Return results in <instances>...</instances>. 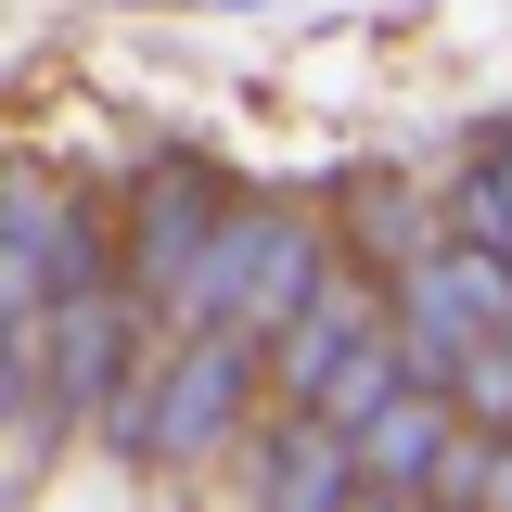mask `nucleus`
<instances>
[{
	"instance_id": "1",
	"label": "nucleus",
	"mask_w": 512,
	"mask_h": 512,
	"mask_svg": "<svg viewBox=\"0 0 512 512\" xmlns=\"http://www.w3.org/2000/svg\"><path fill=\"white\" fill-rule=\"evenodd\" d=\"M205 231H218V180L205 167H154L141 180V231H128V295H180V269L205 256Z\"/></svg>"
},
{
	"instance_id": "2",
	"label": "nucleus",
	"mask_w": 512,
	"mask_h": 512,
	"mask_svg": "<svg viewBox=\"0 0 512 512\" xmlns=\"http://www.w3.org/2000/svg\"><path fill=\"white\" fill-rule=\"evenodd\" d=\"M346 205H359V218H346V244H359V269H384V282H410V269L436 256V231H423V205H410L397 180H346Z\"/></svg>"
}]
</instances>
